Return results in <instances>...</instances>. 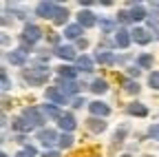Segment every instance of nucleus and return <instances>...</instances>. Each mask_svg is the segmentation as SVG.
Masks as SVG:
<instances>
[{
	"mask_svg": "<svg viewBox=\"0 0 159 157\" xmlns=\"http://www.w3.org/2000/svg\"><path fill=\"white\" fill-rule=\"evenodd\" d=\"M44 95H47V100H51V102H55V104H64V102H66L64 91H62V89H57V86H49Z\"/></svg>",
	"mask_w": 159,
	"mask_h": 157,
	"instance_id": "20e7f679",
	"label": "nucleus"
},
{
	"mask_svg": "<svg viewBox=\"0 0 159 157\" xmlns=\"http://www.w3.org/2000/svg\"><path fill=\"white\" fill-rule=\"evenodd\" d=\"M77 47H80V49H86V47H89V42L84 40V38H80V40H77Z\"/></svg>",
	"mask_w": 159,
	"mask_h": 157,
	"instance_id": "c9c22d12",
	"label": "nucleus"
},
{
	"mask_svg": "<svg viewBox=\"0 0 159 157\" xmlns=\"http://www.w3.org/2000/svg\"><path fill=\"white\" fill-rule=\"evenodd\" d=\"M148 135L152 137V140H159V124H155V126H150V131H148Z\"/></svg>",
	"mask_w": 159,
	"mask_h": 157,
	"instance_id": "2f4dec72",
	"label": "nucleus"
},
{
	"mask_svg": "<svg viewBox=\"0 0 159 157\" xmlns=\"http://www.w3.org/2000/svg\"><path fill=\"white\" fill-rule=\"evenodd\" d=\"M77 22H80V27H93L97 20H95V16H93L91 11H80V16H77Z\"/></svg>",
	"mask_w": 159,
	"mask_h": 157,
	"instance_id": "1a4fd4ad",
	"label": "nucleus"
},
{
	"mask_svg": "<svg viewBox=\"0 0 159 157\" xmlns=\"http://www.w3.org/2000/svg\"><path fill=\"white\" fill-rule=\"evenodd\" d=\"M47 38H49V40H51V42H57V35H55L53 31H47Z\"/></svg>",
	"mask_w": 159,
	"mask_h": 157,
	"instance_id": "e433bc0d",
	"label": "nucleus"
},
{
	"mask_svg": "<svg viewBox=\"0 0 159 157\" xmlns=\"http://www.w3.org/2000/svg\"><path fill=\"white\" fill-rule=\"evenodd\" d=\"M69 20V11L64 9V7H57V11H55V16H53V22L55 25H64Z\"/></svg>",
	"mask_w": 159,
	"mask_h": 157,
	"instance_id": "a211bd4d",
	"label": "nucleus"
},
{
	"mask_svg": "<svg viewBox=\"0 0 159 157\" xmlns=\"http://www.w3.org/2000/svg\"><path fill=\"white\" fill-rule=\"evenodd\" d=\"M22 117L29 122V124H33V126H40L44 120H42V115H40V111L38 109H33V106H27L25 111H22Z\"/></svg>",
	"mask_w": 159,
	"mask_h": 157,
	"instance_id": "f03ea898",
	"label": "nucleus"
},
{
	"mask_svg": "<svg viewBox=\"0 0 159 157\" xmlns=\"http://www.w3.org/2000/svg\"><path fill=\"white\" fill-rule=\"evenodd\" d=\"M117 18H119V20H122V22H128V20H133L128 11H119V13H117Z\"/></svg>",
	"mask_w": 159,
	"mask_h": 157,
	"instance_id": "473e14b6",
	"label": "nucleus"
},
{
	"mask_svg": "<svg viewBox=\"0 0 159 157\" xmlns=\"http://www.w3.org/2000/svg\"><path fill=\"white\" fill-rule=\"evenodd\" d=\"M97 62H99V64H113V62H115V55H113L111 51H102V53L97 51Z\"/></svg>",
	"mask_w": 159,
	"mask_h": 157,
	"instance_id": "6ab92c4d",
	"label": "nucleus"
},
{
	"mask_svg": "<svg viewBox=\"0 0 159 157\" xmlns=\"http://www.w3.org/2000/svg\"><path fill=\"white\" fill-rule=\"evenodd\" d=\"M38 140L42 142L44 146H51V144H55L57 135H55V131H51V128H42V131L38 133Z\"/></svg>",
	"mask_w": 159,
	"mask_h": 157,
	"instance_id": "423d86ee",
	"label": "nucleus"
},
{
	"mask_svg": "<svg viewBox=\"0 0 159 157\" xmlns=\"http://www.w3.org/2000/svg\"><path fill=\"white\" fill-rule=\"evenodd\" d=\"M9 62H11V64H18V67H20V64H25V62H27V53H25L22 49L11 51V53H9Z\"/></svg>",
	"mask_w": 159,
	"mask_h": 157,
	"instance_id": "9b49d317",
	"label": "nucleus"
},
{
	"mask_svg": "<svg viewBox=\"0 0 159 157\" xmlns=\"http://www.w3.org/2000/svg\"><path fill=\"white\" fill-rule=\"evenodd\" d=\"M77 67L82 71H93V62H91V58H86V55L77 58Z\"/></svg>",
	"mask_w": 159,
	"mask_h": 157,
	"instance_id": "412c9836",
	"label": "nucleus"
},
{
	"mask_svg": "<svg viewBox=\"0 0 159 157\" xmlns=\"http://www.w3.org/2000/svg\"><path fill=\"white\" fill-rule=\"evenodd\" d=\"M89 109H91V113H93V115H99V117H106V115L111 113V109H108L104 102H91V104H89Z\"/></svg>",
	"mask_w": 159,
	"mask_h": 157,
	"instance_id": "6e6552de",
	"label": "nucleus"
},
{
	"mask_svg": "<svg viewBox=\"0 0 159 157\" xmlns=\"http://www.w3.org/2000/svg\"><path fill=\"white\" fill-rule=\"evenodd\" d=\"M47 77H49V69L47 67H35V69H27L25 71V80L29 84H35V86L44 84Z\"/></svg>",
	"mask_w": 159,
	"mask_h": 157,
	"instance_id": "f257e3e1",
	"label": "nucleus"
},
{
	"mask_svg": "<svg viewBox=\"0 0 159 157\" xmlns=\"http://www.w3.org/2000/svg\"><path fill=\"white\" fill-rule=\"evenodd\" d=\"M122 157H130V155H122Z\"/></svg>",
	"mask_w": 159,
	"mask_h": 157,
	"instance_id": "58836bf2",
	"label": "nucleus"
},
{
	"mask_svg": "<svg viewBox=\"0 0 159 157\" xmlns=\"http://www.w3.org/2000/svg\"><path fill=\"white\" fill-rule=\"evenodd\" d=\"M124 86H126L128 93H139V84H137V82H126Z\"/></svg>",
	"mask_w": 159,
	"mask_h": 157,
	"instance_id": "7c9ffc66",
	"label": "nucleus"
},
{
	"mask_svg": "<svg viewBox=\"0 0 159 157\" xmlns=\"http://www.w3.org/2000/svg\"><path fill=\"white\" fill-rule=\"evenodd\" d=\"M0 77H2V89H9V77H7V73H5V69L0 71Z\"/></svg>",
	"mask_w": 159,
	"mask_h": 157,
	"instance_id": "72a5a7b5",
	"label": "nucleus"
},
{
	"mask_svg": "<svg viewBox=\"0 0 159 157\" xmlns=\"http://www.w3.org/2000/svg\"><path fill=\"white\" fill-rule=\"evenodd\" d=\"M148 84H150L152 89H159V71H152V73L148 75Z\"/></svg>",
	"mask_w": 159,
	"mask_h": 157,
	"instance_id": "a878e982",
	"label": "nucleus"
},
{
	"mask_svg": "<svg viewBox=\"0 0 159 157\" xmlns=\"http://www.w3.org/2000/svg\"><path fill=\"white\" fill-rule=\"evenodd\" d=\"M106 89H108V86H106V82H104V80H95V82H93V86H91V91H93V93H106Z\"/></svg>",
	"mask_w": 159,
	"mask_h": 157,
	"instance_id": "b1692460",
	"label": "nucleus"
},
{
	"mask_svg": "<svg viewBox=\"0 0 159 157\" xmlns=\"http://www.w3.org/2000/svg\"><path fill=\"white\" fill-rule=\"evenodd\" d=\"M57 124L69 133V131H73V128H75V117H73L71 113H64L62 117H60V122H57Z\"/></svg>",
	"mask_w": 159,
	"mask_h": 157,
	"instance_id": "9d476101",
	"label": "nucleus"
},
{
	"mask_svg": "<svg viewBox=\"0 0 159 157\" xmlns=\"http://www.w3.org/2000/svg\"><path fill=\"white\" fill-rule=\"evenodd\" d=\"M130 38H133V35H130L126 29H119V31L115 33V44L122 47V49H126V47L130 44Z\"/></svg>",
	"mask_w": 159,
	"mask_h": 157,
	"instance_id": "0eeeda50",
	"label": "nucleus"
},
{
	"mask_svg": "<svg viewBox=\"0 0 159 157\" xmlns=\"http://www.w3.org/2000/svg\"><path fill=\"white\" fill-rule=\"evenodd\" d=\"M60 89L66 91V93H75V91H77V84H73V82H62V84H60Z\"/></svg>",
	"mask_w": 159,
	"mask_h": 157,
	"instance_id": "c756f323",
	"label": "nucleus"
},
{
	"mask_svg": "<svg viewBox=\"0 0 159 157\" xmlns=\"http://www.w3.org/2000/svg\"><path fill=\"white\" fill-rule=\"evenodd\" d=\"M126 133H128V126H119V128L115 131V135H113V148H115V146H119V144L124 142Z\"/></svg>",
	"mask_w": 159,
	"mask_h": 157,
	"instance_id": "dca6fc26",
	"label": "nucleus"
},
{
	"mask_svg": "<svg viewBox=\"0 0 159 157\" xmlns=\"http://www.w3.org/2000/svg\"><path fill=\"white\" fill-rule=\"evenodd\" d=\"M16 157H35V148L33 146H27V148H22Z\"/></svg>",
	"mask_w": 159,
	"mask_h": 157,
	"instance_id": "cd10ccee",
	"label": "nucleus"
},
{
	"mask_svg": "<svg viewBox=\"0 0 159 157\" xmlns=\"http://www.w3.org/2000/svg\"><path fill=\"white\" fill-rule=\"evenodd\" d=\"M130 18H133V20H144V18H146V11H144L142 7H139V5H133Z\"/></svg>",
	"mask_w": 159,
	"mask_h": 157,
	"instance_id": "4be33fe9",
	"label": "nucleus"
},
{
	"mask_svg": "<svg viewBox=\"0 0 159 157\" xmlns=\"http://www.w3.org/2000/svg\"><path fill=\"white\" fill-rule=\"evenodd\" d=\"M128 113L130 115H137V117H146L148 115V109L144 104H139V102H133V104H128Z\"/></svg>",
	"mask_w": 159,
	"mask_h": 157,
	"instance_id": "f8f14e48",
	"label": "nucleus"
},
{
	"mask_svg": "<svg viewBox=\"0 0 159 157\" xmlns=\"http://www.w3.org/2000/svg\"><path fill=\"white\" fill-rule=\"evenodd\" d=\"M44 157H60V153H55V150H49V153H44Z\"/></svg>",
	"mask_w": 159,
	"mask_h": 157,
	"instance_id": "4c0bfd02",
	"label": "nucleus"
},
{
	"mask_svg": "<svg viewBox=\"0 0 159 157\" xmlns=\"http://www.w3.org/2000/svg\"><path fill=\"white\" fill-rule=\"evenodd\" d=\"M133 38H135V42H139V44H148L150 42V33L146 29H135L133 31Z\"/></svg>",
	"mask_w": 159,
	"mask_h": 157,
	"instance_id": "ddd939ff",
	"label": "nucleus"
},
{
	"mask_svg": "<svg viewBox=\"0 0 159 157\" xmlns=\"http://www.w3.org/2000/svg\"><path fill=\"white\" fill-rule=\"evenodd\" d=\"M40 38H42V29L40 27H35V25H27L25 27V33H22V40H27V42H38Z\"/></svg>",
	"mask_w": 159,
	"mask_h": 157,
	"instance_id": "7ed1b4c3",
	"label": "nucleus"
},
{
	"mask_svg": "<svg viewBox=\"0 0 159 157\" xmlns=\"http://www.w3.org/2000/svg\"><path fill=\"white\" fill-rule=\"evenodd\" d=\"M55 11H57V5H55V2H40L38 9H35V13H38L40 18H53Z\"/></svg>",
	"mask_w": 159,
	"mask_h": 157,
	"instance_id": "39448f33",
	"label": "nucleus"
},
{
	"mask_svg": "<svg viewBox=\"0 0 159 157\" xmlns=\"http://www.w3.org/2000/svg\"><path fill=\"white\" fill-rule=\"evenodd\" d=\"M139 67L150 69L152 67V55H139Z\"/></svg>",
	"mask_w": 159,
	"mask_h": 157,
	"instance_id": "bb28decb",
	"label": "nucleus"
},
{
	"mask_svg": "<svg viewBox=\"0 0 159 157\" xmlns=\"http://www.w3.org/2000/svg\"><path fill=\"white\" fill-rule=\"evenodd\" d=\"M60 146H62V148H71L73 146V137L69 133H64L62 137H60Z\"/></svg>",
	"mask_w": 159,
	"mask_h": 157,
	"instance_id": "393cba45",
	"label": "nucleus"
},
{
	"mask_svg": "<svg viewBox=\"0 0 159 157\" xmlns=\"http://www.w3.org/2000/svg\"><path fill=\"white\" fill-rule=\"evenodd\" d=\"M60 77H66V80H73V77L77 75V71L73 69V67H60Z\"/></svg>",
	"mask_w": 159,
	"mask_h": 157,
	"instance_id": "aec40b11",
	"label": "nucleus"
},
{
	"mask_svg": "<svg viewBox=\"0 0 159 157\" xmlns=\"http://www.w3.org/2000/svg\"><path fill=\"white\" fill-rule=\"evenodd\" d=\"M86 122H89V128H91L93 133H104V131H106V122L97 120V117H91V120H86Z\"/></svg>",
	"mask_w": 159,
	"mask_h": 157,
	"instance_id": "2eb2a0df",
	"label": "nucleus"
},
{
	"mask_svg": "<svg viewBox=\"0 0 159 157\" xmlns=\"http://www.w3.org/2000/svg\"><path fill=\"white\" fill-rule=\"evenodd\" d=\"M13 128L16 131H22V133H29L33 128V124H29L25 117H18V120H13Z\"/></svg>",
	"mask_w": 159,
	"mask_h": 157,
	"instance_id": "f3484780",
	"label": "nucleus"
},
{
	"mask_svg": "<svg viewBox=\"0 0 159 157\" xmlns=\"http://www.w3.org/2000/svg\"><path fill=\"white\" fill-rule=\"evenodd\" d=\"M82 104H86V102H84V97H75V100H73V106H75V109H80Z\"/></svg>",
	"mask_w": 159,
	"mask_h": 157,
	"instance_id": "f704fd0d",
	"label": "nucleus"
},
{
	"mask_svg": "<svg viewBox=\"0 0 159 157\" xmlns=\"http://www.w3.org/2000/svg\"><path fill=\"white\" fill-rule=\"evenodd\" d=\"M80 33H82V27H80V25H71V27L64 29V35L66 38H77Z\"/></svg>",
	"mask_w": 159,
	"mask_h": 157,
	"instance_id": "5701e85b",
	"label": "nucleus"
},
{
	"mask_svg": "<svg viewBox=\"0 0 159 157\" xmlns=\"http://www.w3.org/2000/svg\"><path fill=\"white\" fill-rule=\"evenodd\" d=\"M44 113H47L49 117H57V120H60V117H62V115L57 113V109H55L53 104H47V106H44Z\"/></svg>",
	"mask_w": 159,
	"mask_h": 157,
	"instance_id": "c85d7f7f",
	"label": "nucleus"
},
{
	"mask_svg": "<svg viewBox=\"0 0 159 157\" xmlns=\"http://www.w3.org/2000/svg\"><path fill=\"white\" fill-rule=\"evenodd\" d=\"M55 55L62 58V60H73V58H75V51H73V47H57V49H55Z\"/></svg>",
	"mask_w": 159,
	"mask_h": 157,
	"instance_id": "4468645a",
	"label": "nucleus"
}]
</instances>
